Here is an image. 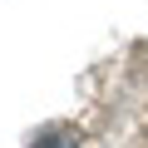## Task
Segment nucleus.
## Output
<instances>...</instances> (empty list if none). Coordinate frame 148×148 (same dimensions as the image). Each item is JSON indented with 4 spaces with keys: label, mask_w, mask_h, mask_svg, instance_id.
<instances>
[{
    "label": "nucleus",
    "mask_w": 148,
    "mask_h": 148,
    "mask_svg": "<svg viewBox=\"0 0 148 148\" xmlns=\"http://www.w3.org/2000/svg\"><path fill=\"white\" fill-rule=\"evenodd\" d=\"M35 148H74L69 138H45V143H35Z\"/></svg>",
    "instance_id": "1"
}]
</instances>
